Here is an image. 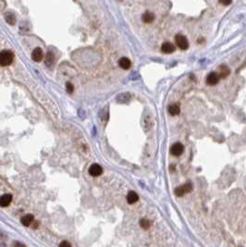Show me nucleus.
I'll use <instances>...</instances> for the list:
<instances>
[{
  "label": "nucleus",
  "instance_id": "20",
  "mask_svg": "<svg viewBox=\"0 0 246 247\" xmlns=\"http://www.w3.org/2000/svg\"><path fill=\"white\" fill-rule=\"evenodd\" d=\"M140 225H141V227L143 229V230H148L150 228V225H151V222L146 219H142L140 220Z\"/></svg>",
  "mask_w": 246,
  "mask_h": 247
},
{
  "label": "nucleus",
  "instance_id": "16",
  "mask_svg": "<svg viewBox=\"0 0 246 247\" xmlns=\"http://www.w3.org/2000/svg\"><path fill=\"white\" fill-rule=\"evenodd\" d=\"M155 20V15L152 12H145L143 15V22H145V23H151V22H153Z\"/></svg>",
  "mask_w": 246,
  "mask_h": 247
},
{
  "label": "nucleus",
  "instance_id": "11",
  "mask_svg": "<svg viewBox=\"0 0 246 247\" xmlns=\"http://www.w3.org/2000/svg\"><path fill=\"white\" fill-rule=\"evenodd\" d=\"M33 219H34V217H33V215L27 214V215H25V216H23L22 217H21L20 222L22 223V225H24V226L28 227V226H30V225H32Z\"/></svg>",
  "mask_w": 246,
  "mask_h": 247
},
{
  "label": "nucleus",
  "instance_id": "10",
  "mask_svg": "<svg viewBox=\"0 0 246 247\" xmlns=\"http://www.w3.org/2000/svg\"><path fill=\"white\" fill-rule=\"evenodd\" d=\"M119 65L123 70H129L132 66V62L129 59H127V57H121L119 61Z\"/></svg>",
  "mask_w": 246,
  "mask_h": 247
},
{
  "label": "nucleus",
  "instance_id": "9",
  "mask_svg": "<svg viewBox=\"0 0 246 247\" xmlns=\"http://www.w3.org/2000/svg\"><path fill=\"white\" fill-rule=\"evenodd\" d=\"M161 50H162V52H164L165 54H171V53H173L175 51V46L173 45V43H169V42H166L162 45Z\"/></svg>",
  "mask_w": 246,
  "mask_h": 247
},
{
  "label": "nucleus",
  "instance_id": "14",
  "mask_svg": "<svg viewBox=\"0 0 246 247\" xmlns=\"http://www.w3.org/2000/svg\"><path fill=\"white\" fill-rule=\"evenodd\" d=\"M55 61V56L51 51H48L45 57V63L47 67H51Z\"/></svg>",
  "mask_w": 246,
  "mask_h": 247
},
{
  "label": "nucleus",
  "instance_id": "15",
  "mask_svg": "<svg viewBox=\"0 0 246 247\" xmlns=\"http://www.w3.org/2000/svg\"><path fill=\"white\" fill-rule=\"evenodd\" d=\"M138 200H139V196L135 192H133V191L129 192V193L127 195V201L129 204H134V203H136Z\"/></svg>",
  "mask_w": 246,
  "mask_h": 247
},
{
  "label": "nucleus",
  "instance_id": "5",
  "mask_svg": "<svg viewBox=\"0 0 246 247\" xmlns=\"http://www.w3.org/2000/svg\"><path fill=\"white\" fill-rule=\"evenodd\" d=\"M184 151V146L180 143H176L171 146L170 148V153L172 156H180Z\"/></svg>",
  "mask_w": 246,
  "mask_h": 247
},
{
  "label": "nucleus",
  "instance_id": "23",
  "mask_svg": "<svg viewBox=\"0 0 246 247\" xmlns=\"http://www.w3.org/2000/svg\"><path fill=\"white\" fill-rule=\"evenodd\" d=\"M59 247H71V244L67 241H63V242L60 243Z\"/></svg>",
  "mask_w": 246,
  "mask_h": 247
},
{
  "label": "nucleus",
  "instance_id": "17",
  "mask_svg": "<svg viewBox=\"0 0 246 247\" xmlns=\"http://www.w3.org/2000/svg\"><path fill=\"white\" fill-rule=\"evenodd\" d=\"M179 112H180V108L178 104H173L169 106V113L170 115L176 116V115H179Z\"/></svg>",
  "mask_w": 246,
  "mask_h": 247
},
{
  "label": "nucleus",
  "instance_id": "8",
  "mask_svg": "<svg viewBox=\"0 0 246 247\" xmlns=\"http://www.w3.org/2000/svg\"><path fill=\"white\" fill-rule=\"evenodd\" d=\"M43 57H44V53H43V50L40 47L35 48L33 51V53H32V59H33V61L40 62L43 59Z\"/></svg>",
  "mask_w": 246,
  "mask_h": 247
},
{
  "label": "nucleus",
  "instance_id": "6",
  "mask_svg": "<svg viewBox=\"0 0 246 247\" xmlns=\"http://www.w3.org/2000/svg\"><path fill=\"white\" fill-rule=\"evenodd\" d=\"M102 172H103L102 167L98 164H93L89 168V174L93 177H97V176L101 175Z\"/></svg>",
  "mask_w": 246,
  "mask_h": 247
},
{
  "label": "nucleus",
  "instance_id": "7",
  "mask_svg": "<svg viewBox=\"0 0 246 247\" xmlns=\"http://www.w3.org/2000/svg\"><path fill=\"white\" fill-rule=\"evenodd\" d=\"M11 201H12V195L10 193H5L0 198V206L7 207L10 205Z\"/></svg>",
  "mask_w": 246,
  "mask_h": 247
},
{
  "label": "nucleus",
  "instance_id": "22",
  "mask_svg": "<svg viewBox=\"0 0 246 247\" xmlns=\"http://www.w3.org/2000/svg\"><path fill=\"white\" fill-rule=\"evenodd\" d=\"M219 2L223 6H229V5L231 4L232 0H219Z\"/></svg>",
  "mask_w": 246,
  "mask_h": 247
},
{
  "label": "nucleus",
  "instance_id": "3",
  "mask_svg": "<svg viewBox=\"0 0 246 247\" xmlns=\"http://www.w3.org/2000/svg\"><path fill=\"white\" fill-rule=\"evenodd\" d=\"M192 190V185L191 183H186L182 186H179L175 189V194L178 196H182L185 193H190Z\"/></svg>",
  "mask_w": 246,
  "mask_h": 247
},
{
  "label": "nucleus",
  "instance_id": "19",
  "mask_svg": "<svg viewBox=\"0 0 246 247\" xmlns=\"http://www.w3.org/2000/svg\"><path fill=\"white\" fill-rule=\"evenodd\" d=\"M130 98H131V96H130L129 93H121V94H119V96H118V101H119V102H121V103H126V102H128V101L130 100Z\"/></svg>",
  "mask_w": 246,
  "mask_h": 247
},
{
  "label": "nucleus",
  "instance_id": "24",
  "mask_svg": "<svg viewBox=\"0 0 246 247\" xmlns=\"http://www.w3.org/2000/svg\"><path fill=\"white\" fill-rule=\"evenodd\" d=\"M13 247H26V245L25 244H23V243H20V242H13Z\"/></svg>",
  "mask_w": 246,
  "mask_h": 247
},
{
  "label": "nucleus",
  "instance_id": "13",
  "mask_svg": "<svg viewBox=\"0 0 246 247\" xmlns=\"http://www.w3.org/2000/svg\"><path fill=\"white\" fill-rule=\"evenodd\" d=\"M154 125V120L151 115H146L143 119V126L146 130H150Z\"/></svg>",
  "mask_w": 246,
  "mask_h": 247
},
{
  "label": "nucleus",
  "instance_id": "4",
  "mask_svg": "<svg viewBox=\"0 0 246 247\" xmlns=\"http://www.w3.org/2000/svg\"><path fill=\"white\" fill-rule=\"evenodd\" d=\"M219 80H220V76L219 75L218 72H211L206 77V83L210 86H214L219 83Z\"/></svg>",
  "mask_w": 246,
  "mask_h": 247
},
{
  "label": "nucleus",
  "instance_id": "2",
  "mask_svg": "<svg viewBox=\"0 0 246 247\" xmlns=\"http://www.w3.org/2000/svg\"><path fill=\"white\" fill-rule=\"evenodd\" d=\"M175 42L176 45L178 46L179 48H180L182 50H186L189 47V42H188L187 38L184 35L182 34H177L175 36Z\"/></svg>",
  "mask_w": 246,
  "mask_h": 247
},
{
  "label": "nucleus",
  "instance_id": "1",
  "mask_svg": "<svg viewBox=\"0 0 246 247\" xmlns=\"http://www.w3.org/2000/svg\"><path fill=\"white\" fill-rule=\"evenodd\" d=\"M14 55L10 50H3L0 54V65L2 67H7L13 62Z\"/></svg>",
  "mask_w": 246,
  "mask_h": 247
},
{
  "label": "nucleus",
  "instance_id": "12",
  "mask_svg": "<svg viewBox=\"0 0 246 247\" xmlns=\"http://www.w3.org/2000/svg\"><path fill=\"white\" fill-rule=\"evenodd\" d=\"M229 73H230L229 69L227 66H225V65H221V66L219 67V75L220 76V78L225 79V78H227L229 75Z\"/></svg>",
  "mask_w": 246,
  "mask_h": 247
},
{
  "label": "nucleus",
  "instance_id": "21",
  "mask_svg": "<svg viewBox=\"0 0 246 247\" xmlns=\"http://www.w3.org/2000/svg\"><path fill=\"white\" fill-rule=\"evenodd\" d=\"M66 89H67L68 93H72V92H73V90H74V87H73V85H72L70 83H66Z\"/></svg>",
  "mask_w": 246,
  "mask_h": 247
},
{
  "label": "nucleus",
  "instance_id": "18",
  "mask_svg": "<svg viewBox=\"0 0 246 247\" xmlns=\"http://www.w3.org/2000/svg\"><path fill=\"white\" fill-rule=\"evenodd\" d=\"M5 20L6 21L8 22L9 24L10 25H13V24H15L16 22V17L13 15L12 13H6V15H5Z\"/></svg>",
  "mask_w": 246,
  "mask_h": 247
}]
</instances>
